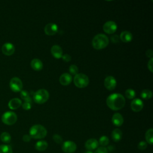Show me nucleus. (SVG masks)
<instances>
[{"mask_svg": "<svg viewBox=\"0 0 153 153\" xmlns=\"http://www.w3.org/2000/svg\"><path fill=\"white\" fill-rule=\"evenodd\" d=\"M0 153H13L12 148L8 145H1Z\"/></svg>", "mask_w": 153, "mask_h": 153, "instance_id": "a878e982", "label": "nucleus"}, {"mask_svg": "<svg viewBox=\"0 0 153 153\" xmlns=\"http://www.w3.org/2000/svg\"><path fill=\"white\" fill-rule=\"evenodd\" d=\"M112 122L114 125L119 127L124 123V118L120 113H115L112 117Z\"/></svg>", "mask_w": 153, "mask_h": 153, "instance_id": "f3484780", "label": "nucleus"}, {"mask_svg": "<svg viewBox=\"0 0 153 153\" xmlns=\"http://www.w3.org/2000/svg\"><path fill=\"white\" fill-rule=\"evenodd\" d=\"M125 103L124 97L120 93L111 94L106 99L107 106L113 111H118L122 109Z\"/></svg>", "mask_w": 153, "mask_h": 153, "instance_id": "f257e3e1", "label": "nucleus"}, {"mask_svg": "<svg viewBox=\"0 0 153 153\" xmlns=\"http://www.w3.org/2000/svg\"><path fill=\"white\" fill-rule=\"evenodd\" d=\"M46 128L42 125L35 124L32 126L29 130V135L31 138L35 139L44 138L47 135Z\"/></svg>", "mask_w": 153, "mask_h": 153, "instance_id": "7ed1b4c3", "label": "nucleus"}, {"mask_svg": "<svg viewBox=\"0 0 153 153\" xmlns=\"http://www.w3.org/2000/svg\"><path fill=\"white\" fill-rule=\"evenodd\" d=\"M109 42V38L106 35L99 33L93 37L92 39V45L94 49L102 50L107 47Z\"/></svg>", "mask_w": 153, "mask_h": 153, "instance_id": "f03ea898", "label": "nucleus"}, {"mask_svg": "<svg viewBox=\"0 0 153 153\" xmlns=\"http://www.w3.org/2000/svg\"><path fill=\"white\" fill-rule=\"evenodd\" d=\"M72 80V78L71 74L68 73H64L60 75L59 78L60 83L63 85H69Z\"/></svg>", "mask_w": 153, "mask_h": 153, "instance_id": "dca6fc26", "label": "nucleus"}, {"mask_svg": "<svg viewBox=\"0 0 153 153\" xmlns=\"http://www.w3.org/2000/svg\"><path fill=\"white\" fill-rule=\"evenodd\" d=\"M104 85L108 90H113L117 85V81L112 76H108L104 80Z\"/></svg>", "mask_w": 153, "mask_h": 153, "instance_id": "9d476101", "label": "nucleus"}, {"mask_svg": "<svg viewBox=\"0 0 153 153\" xmlns=\"http://www.w3.org/2000/svg\"><path fill=\"white\" fill-rule=\"evenodd\" d=\"M58 30V26L54 23H49L45 26L44 32L47 35H54Z\"/></svg>", "mask_w": 153, "mask_h": 153, "instance_id": "9b49d317", "label": "nucleus"}, {"mask_svg": "<svg viewBox=\"0 0 153 153\" xmlns=\"http://www.w3.org/2000/svg\"><path fill=\"white\" fill-rule=\"evenodd\" d=\"M2 52L7 56H10L14 53L15 47L14 45L10 42H6L2 46Z\"/></svg>", "mask_w": 153, "mask_h": 153, "instance_id": "ddd939ff", "label": "nucleus"}, {"mask_svg": "<svg viewBox=\"0 0 153 153\" xmlns=\"http://www.w3.org/2000/svg\"><path fill=\"white\" fill-rule=\"evenodd\" d=\"M146 148H147V143L145 141H140L137 145V148L140 151L145 150Z\"/></svg>", "mask_w": 153, "mask_h": 153, "instance_id": "2f4dec72", "label": "nucleus"}, {"mask_svg": "<svg viewBox=\"0 0 153 153\" xmlns=\"http://www.w3.org/2000/svg\"><path fill=\"white\" fill-rule=\"evenodd\" d=\"M51 53L53 56L56 59H60L63 56L62 48L58 45L52 46L51 48Z\"/></svg>", "mask_w": 153, "mask_h": 153, "instance_id": "2eb2a0df", "label": "nucleus"}, {"mask_svg": "<svg viewBox=\"0 0 153 153\" xmlns=\"http://www.w3.org/2000/svg\"><path fill=\"white\" fill-rule=\"evenodd\" d=\"M31 139V137L30 136L29 134H25L23 136V140L25 142H28Z\"/></svg>", "mask_w": 153, "mask_h": 153, "instance_id": "4c0bfd02", "label": "nucleus"}, {"mask_svg": "<svg viewBox=\"0 0 153 153\" xmlns=\"http://www.w3.org/2000/svg\"><path fill=\"white\" fill-rule=\"evenodd\" d=\"M22 108L25 109V110H29L31 108V103H29V102H25L22 105Z\"/></svg>", "mask_w": 153, "mask_h": 153, "instance_id": "f704fd0d", "label": "nucleus"}, {"mask_svg": "<svg viewBox=\"0 0 153 153\" xmlns=\"http://www.w3.org/2000/svg\"><path fill=\"white\" fill-rule=\"evenodd\" d=\"M22 105V101L19 98H13L8 102V107L11 109H16Z\"/></svg>", "mask_w": 153, "mask_h": 153, "instance_id": "aec40b11", "label": "nucleus"}, {"mask_svg": "<svg viewBox=\"0 0 153 153\" xmlns=\"http://www.w3.org/2000/svg\"><path fill=\"white\" fill-rule=\"evenodd\" d=\"M146 55L149 58H152V56H153V51L152 50L149 49V50H148L146 52Z\"/></svg>", "mask_w": 153, "mask_h": 153, "instance_id": "58836bf2", "label": "nucleus"}, {"mask_svg": "<svg viewBox=\"0 0 153 153\" xmlns=\"http://www.w3.org/2000/svg\"><path fill=\"white\" fill-rule=\"evenodd\" d=\"M69 71L70 72V73L72 75H76L78 74V68L77 67V66L75 65H72L69 66Z\"/></svg>", "mask_w": 153, "mask_h": 153, "instance_id": "c756f323", "label": "nucleus"}, {"mask_svg": "<svg viewBox=\"0 0 153 153\" xmlns=\"http://www.w3.org/2000/svg\"><path fill=\"white\" fill-rule=\"evenodd\" d=\"M74 82L75 86L78 88H85L89 84V78L84 74H77L74 76Z\"/></svg>", "mask_w": 153, "mask_h": 153, "instance_id": "39448f33", "label": "nucleus"}, {"mask_svg": "<svg viewBox=\"0 0 153 153\" xmlns=\"http://www.w3.org/2000/svg\"><path fill=\"white\" fill-rule=\"evenodd\" d=\"M62 149L66 153H73L76 149V145L73 141L66 140L63 142Z\"/></svg>", "mask_w": 153, "mask_h": 153, "instance_id": "6e6552de", "label": "nucleus"}, {"mask_svg": "<svg viewBox=\"0 0 153 153\" xmlns=\"http://www.w3.org/2000/svg\"><path fill=\"white\" fill-rule=\"evenodd\" d=\"M48 147V143L45 140L38 141L35 145V149L38 151H44Z\"/></svg>", "mask_w": 153, "mask_h": 153, "instance_id": "4be33fe9", "label": "nucleus"}, {"mask_svg": "<svg viewBox=\"0 0 153 153\" xmlns=\"http://www.w3.org/2000/svg\"><path fill=\"white\" fill-rule=\"evenodd\" d=\"M123 136V133L119 128H115L111 133V137L114 142H119L121 140Z\"/></svg>", "mask_w": 153, "mask_h": 153, "instance_id": "412c9836", "label": "nucleus"}, {"mask_svg": "<svg viewBox=\"0 0 153 153\" xmlns=\"http://www.w3.org/2000/svg\"><path fill=\"white\" fill-rule=\"evenodd\" d=\"M53 139L54 140V141L56 143H57L58 144H61L63 143V139L59 134H54L53 136Z\"/></svg>", "mask_w": 153, "mask_h": 153, "instance_id": "7c9ffc66", "label": "nucleus"}, {"mask_svg": "<svg viewBox=\"0 0 153 153\" xmlns=\"http://www.w3.org/2000/svg\"><path fill=\"white\" fill-rule=\"evenodd\" d=\"M148 68L151 72H153V59L151 58L148 63Z\"/></svg>", "mask_w": 153, "mask_h": 153, "instance_id": "c9c22d12", "label": "nucleus"}, {"mask_svg": "<svg viewBox=\"0 0 153 153\" xmlns=\"http://www.w3.org/2000/svg\"><path fill=\"white\" fill-rule=\"evenodd\" d=\"M20 96L22 99L25 100V102H29L31 103L32 100L30 97L29 96V93L26 90H21L20 91Z\"/></svg>", "mask_w": 153, "mask_h": 153, "instance_id": "393cba45", "label": "nucleus"}, {"mask_svg": "<svg viewBox=\"0 0 153 153\" xmlns=\"http://www.w3.org/2000/svg\"><path fill=\"white\" fill-rule=\"evenodd\" d=\"M84 153H93V152L92 151H87Z\"/></svg>", "mask_w": 153, "mask_h": 153, "instance_id": "ea45409f", "label": "nucleus"}, {"mask_svg": "<svg viewBox=\"0 0 153 153\" xmlns=\"http://www.w3.org/2000/svg\"><path fill=\"white\" fill-rule=\"evenodd\" d=\"M140 96H141L142 98H143L144 99H149L152 96V93L151 90L145 89V90H142V91L141 92Z\"/></svg>", "mask_w": 153, "mask_h": 153, "instance_id": "bb28decb", "label": "nucleus"}, {"mask_svg": "<svg viewBox=\"0 0 153 153\" xmlns=\"http://www.w3.org/2000/svg\"><path fill=\"white\" fill-rule=\"evenodd\" d=\"M0 139L2 142L7 143L11 141V135L8 132L5 131L1 133L0 136Z\"/></svg>", "mask_w": 153, "mask_h": 153, "instance_id": "b1692460", "label": "nucleus"}, {"mask_svg": "<svg viewBox=\"0 0 153 153\" xmlns=\"http://www.w3.org/2000/svg\"><path fill=\"white\" fill-rule=\"evenodd\" d=\"M17 120V116L14 112L7 111L4 113L1 117L2 123L7 125L14 124Z\"/></svg>", "mask_w": 153, "mask_h": 153, "instance_id": "423d86ee", "label": "nucleus"}, {"mask_svg": "<svg viewBox=\"0 0 153 153\" xmlns=\"http://www.w3.org/2000/svg\"><path fill=\"white\" fill-rule=\"evenodd\" d=\"M131 109L133 111L137 112L140 111L143 108V103L139 99H135L131 102Z\"/></svg>", "mask_w": 153, "mask_h": 153, "instance_id": "f8f14e48", "label": "nucleus"}, {"mask_svg": "<svg viewBox=\"0 0 153 153\" xmlns=\"http://www.w3.org/2000/svg\"><path fill=\"white\" fill-rule=\"evenodd\" d=\"M30 66L35 71H41L43 68L42 62L38 59H32L30 62Z\"/></svg>", "mask_w": 153, "mask_h": 153, "instance_id": "6ab92c4d", "label": "nucleus"}, {"mask_svg": "<svg viewBox=\"0 0 153 153\" xmlns=\"http://www.w3.org/2000/svg\"><path fill=\"white\" fill-rule=\"evenodd\" d=\"M132 38H133V36H132L131 33L127 30L123 31L121 33L120 36V40L125 43L130 42L132 40Z\"/></svg>", "mask_w": 153, "mask_h": 153, "instance_id": "a211bd4d", "label": "nucleus"}, {"mask_svg": "<svg viewBox=\"0 0 153 153\" xmlns=\"http://www.w3.org/2000/svg\"><path fill=\"white\" fill-rule=\"evenodd\" d=\"M62 58L63 60V61H65L66 62H70L71 60V56L68 54H63L62 56Z\"/></svg>", "mask_w": 153, "mask_h": 153, "instance_id": "e433bc0d", "label": "nucleus"}, {"mask_svg": "<svg viewBox=\"0 0 153 153\" xmlns=\"http://www.w3.org/2000/svg\"><path fill=\"white\" fill-rule=\"evenodd\" d=\"M99 144H100L102 146H106L109 144V138L106 136H102L100 137L99 140Z\"/></svg>", "mask_w": 153, "mask_h": 153, "instance_id": "c85d7f7f", "label": "nucleus"}, {"mask_svg": "<svg viewBox=\"0 0 153 153\" xmlns=\"http://www.w3.org/2000/svg\"><path fill=\"white\" fill-rule=\"evenodd\" d=\"M103 29L105 33L108 34H112L116 32L117 25L114 21H108L103 25Z\"/></svg>", "mask_w": 153, "mask_h": 153, "instance_id": "1a4fd4ad", "label": "nucleus"}, {"mask_svg": "<svg viewBox=\"0 0 153 153\" xmlns=\"http://www.w3.org/2000/svg\"><path fill=\"white\" fill-rule=\"evenodd\" d=\"M145 139L146 143L152 145L153 144V129L152 128L148 129L145 133Z\"/></svg>", "mask_w": 153, "mask_h": 153, "instance_id": "5701e85b", "label": "nucleus"}, {"mask_svg": "<svg viewBox=\"0 0 153 153\" xmlns=\"http://www.w3.org/2000/svg\"><path fill=\"white\" fill-rule=\"evenodd\" d=\"M125 96L128 99H133L136 96V92L133 89H127L125 91Z\"/></svg>", "mask_w": 153, "mask_h": 153, "instance_id": "cd10ccee", "label": "nucleus"}, {"mask_svg": "<svg viewBox=\"0 0 153 153\" xmlns=\"http://www.w3.org/2000/svg\"><path fill=\"white\" fill-rule=\"evenodd\" d=\"M111 40L112 43H118L120 41V36L117 35H114L111 37Z\"/></svg>", "mask_w": 153, "mask_h": 153, "instance_id": "72a5a7b5", "label": "nucleus"}, {"mask_svg": "<svg viewBox=\"0 0 153 153\" xmlns=\"http://www.w3.org/2000/svg\"><path fill=\"white\" fill-rule=\"evenodd\" d=\"M10 87L11 90L14 92L20 91L23 87L22 81L17 77H13L10 80Z\"/></svg>", "mask_w": 153, "mask_h": 153, "instance_id": "0eeeda50", "label": "nucleus"}, {"mask_svg": "<svg viewBox=\"0 0 153 153\" xmlns=\"http://www.w3.org/2000/svg\"><path fill=\"white\" fill-rule=\"evenodd\" d=\"M108 150L107 148L105 146H100L97 148V149L93 153H108Z\"/></svg>", "mask_w": 153, "mask_h": 153, "instance_id": "473e14b6", "label": "nucleus"}, {"mask_svg": "<svg viewBox=\"0 0 153 153\" xmlns=\"http://www.w3.org/2000/svg\"><path fill=\"white\" fill-rule=\"evenodd\" d=\"M99 142L98 141L94 138L88 139L85 143V148L88 151H93L98 148Z\"/></svg>", "mask_w": 153, "mask_h": 153, "instance_id": "4468645a", "label": "nucleus"}, {"mask_svg": "<svg viewBox=\"0 0 153 153\" xmlns=\"http://www.w3.org/2000/svg\"><path fill=\"white\" fill-rule=\"evenodd\" d=\"M33 98L35 103L38 104H42L48 100L49 93L45 89H39L35 92Z\"/></svg>", "mask_w": 153, "mask_h": 153, "instance_id": "20e7f679", "label": "nucleus"}]
</instances>
